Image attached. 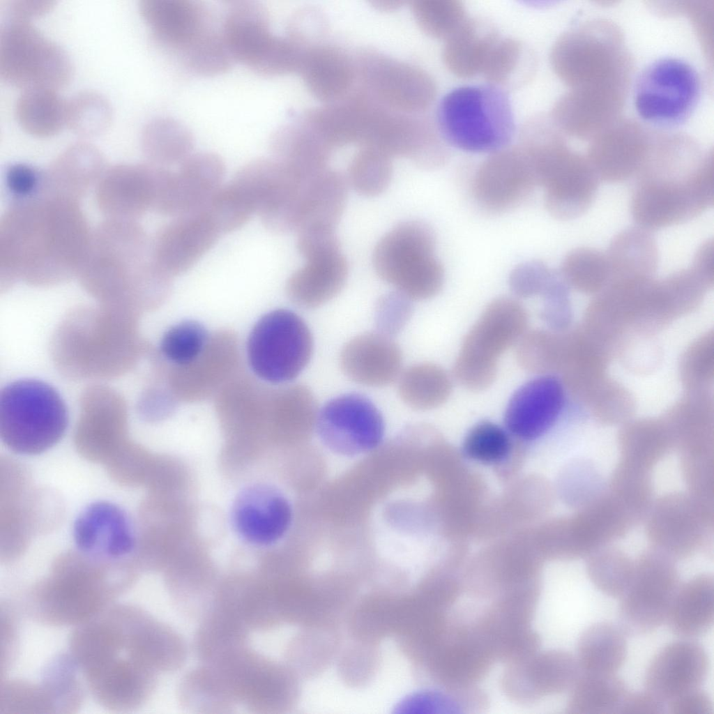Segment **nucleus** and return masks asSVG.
Segmentation results:
<instances>
[{"instance_id":"obj_6","label":"nucleus","mask_w":714,"mask_h":714,"mask_svg":"<svg viewBox=\"0 0 714 714\" xmlns=\"http://www.w3.org/2000/svg\"><path fill=\"white\" fill-rule=\"evenodd\" d=\"M436 127L448 144L472 153H489L508 146L515 130L509 98L492 84L456 88L441 100Z\"/></svg>"},{"instance_id":"obj_42","label":"nucleus","mask_w":714,"mask_h":714,"mask_svg":"<svg viewBox=\"0 0 714 714\" xmlns=\"http://www.w3.org/2000/svg\"><path fill=\"white\" fill-rule=\"evenodd\" d=\"M66 102L55 89L44 87L23 90L17 98L15 113L27 133L47 137L57 133L65 124Z\"/></svg>"},{"instance_id":"obj_27","label":"nucleus","mask_w":714,"mask_h":714,"mask_svg":"<svg viewBox=\"0 0 714 714\" xmlns=\"http://www.w3.org/2000/svg\"><path fill=\"white\" fill-rule=\"evenodd\" d=\"M301 254L306 263L287 280V295L301 308H317L341 291L347 278V263L339 243L312 247Z\"/></svg>"},{"instance_id":"obj_33","label":"nucleus","mask_w":714,"mask_h":714,"mask_svg":"<svg viewBox=\"0 0 714 714\" xmlns=\"http://www.w3.org/2000/svg\"><path fill=\"white\" fill-rule=\"evenodd\" d=\"M713 618L714 579L704 573L680 584L665 623L674 635L690 639L708 632Z\"/></svg>"},{"instance_id":"obj_15","label":"nucleus","mask_w":714,"mask_h":714,"mask_svg":"<svg viewBox=\"0 0 714 714\" xmlns=\"http://www.w3.org/2000/svg\"><path fill=\"white\" fill-rule=\"evenodd\" d=\"M680 586L676 561L651 547L634 560L632 579L620 598L618 619L625 634L644 635L666 622Z\"/></svg>"},{"instance_id":"obj_1","label":"nucleus","mask_w":714,"mask_h":714,"mask_svg":"<svg viewBox=\"0 0 714 714\" xmlns=\"http://www.w3.org/2000/svg\"><path fill=\"white\" fill-rule=\"evenodd\" d=\"M153 627L139 608L113 604L70 635V655L104 708L130 711L146 699L152 685Z\"/></svg>"},{"instance_id":"obj_3","label":"nucleus","mask_w":714,"mask_h":714,"mask_svg":"<svg viewBox=\"0 0 714 714\" xmlns=\"http://www.w3.org/2000/svg\"><path fill=\"white\" fill-rule=\"evenodd\" d=\"M661 146L647 151L635 175L630 209L635 222L655 230L690 220L714 202L713 156L692 149Z\"/></svg>"},{"instance_id":"obj_20","label":"nucleus","mask_w":714,"mask_h":714,"mask_svg":"<svg viewBox=\"0 0 714 714\" xmlns=\"http://www.w3.org/2000/svg\"><path fill=\"white\" fill-rule=\"evenodd\" d=\"M241 372L236 335L223 330L210 335L194 360L182 366H169L166 381L178 402H197L214 397Z\"/></svg>"},{"instance_id":"obj_48","label":"nucleus","mask_w":714,"mask_h":714,"mask_svg":"<svg viewBox=\"0 0 714 714\" xmlns=\"http://www.w3.org/2000/svg\"><path fill=\"white\" fill-rule=\"evenodd\" d=\"M560 273L567 284L587 292L598 290L610 280L605 253L589 248L570 251L562 262Z\"/></svg>"},{"instance_id":"obj_4","label":"nucleus","mask_w":714,"mask_h":714,"mask_svg":"<svg viewBox=\"0 0 714 714\" xmlns=\"http://www.w3.org/2000/svg\"><path fill=\"white\" fill-rule=\"evenodd\" d=\"M123 563L82 559L59 561L26 593L27 614L41 624L77 626L93 618L134 584Z\"/></svg>"},{"instance_id":"obj_58","label":"nucleus","mask_w":714,"mask_h":714,"mask_svg":"<svg viewBox=\"0 0 714 714\" xmlns=\"http://www.w3.org/2000/svg\"><path fill=\"white\" fill-rule=\"evenodd\" d=\"M5 181L10 203L36 199L41 190L43 170L26 164H13L6 171Z\"/></svg>"},{"instance_id":"obj_17","label":"nucleus","mask_w":714,"mask_h":714,"mask_svg":"<svg viewBox=\"0 0 714 714\" xmlns=\"http://www.w3.org/2000/svg\"><path fill=\"white\" fill-rule=\"evenodd\" d=\"M538 186L545 191V205L553 217L577 218L591 207L600 179L589 161L570 151L564 143L545 150L536 164Z\"/></svg>"},{"instance_id":"obj_50","label":"nucleus","mask_w":714,"mask_h":714,"mask_svg":"<svg viewBox=\"0 0 714 714\" xmlns=\"http://www.w3.org/2000/svg\"><path fill=\"white\" fill-rule=\"evenodd\" d=\"M411 7L418 26L434 38L446 40L467 19L457 0H416Z\"/></svg>"},{"instance_id":"obj_62","label":"nucleus","mask_w":714,"mask_h":714,"mask_svg":"<svg viewBox=\"0 0 714 714\" xmlns=\"http://www.w3.org/2000/svg\"><path fill=\"white\" fill-rule=\"evenodd\" d=\"M401 2L396 1H377L374 2V6L382 10H393L400 6Z\"/></svg>"},{"instance_id":"obj_44","label":"nucleus","mask_w":714,"mask_h":714,"mask_svg":"<svg viewBox=\"0 0 714 714\" xmlns=\"http://www.w3.org/2000/svg\"><path fill=\"white\" fill-rule=\"evenodd\" d=\"M606 489L637 524L642 522L653 499L652 471L618 459Z\"/></svg>"},{"instance_id":"obj_28","label":"nucleus","mask_w":714,"mask_h":714,"mask_svg":"<svg viewBox=\"0 0 714 714\" xmlns=\"http://www.w3.org/2000/svg\"><path fill=\"white\" fill-rule=\"evenodd\" d=\"M292 510L287 499L268 485H255L237 497L232 521L238 534L248 542L267 545L275 543L287 532Z\"/></svg>"},{"instance_id":"obj_49","label":"nucleus","mask_w":714,"mask_h":714,"mask_svg":"<svg viewBox=\"0 0 714 714\" xmlns=\"http://www.w3.org/2000/svg\"><path fill=\"white\" fill-rule=\"evenodd\" d=\"M390 157L369 147H361L349 168V180L359 194L373 197L383 192L392 176Z\"/></svg>"},{"instance_id":"obj_21","label":"nucleus","mask_w":714,"mask_h":714,"mask_svg":"<svg viewBox=\"0 0 714 714\" xmlns=\"http://www.w3.org/2000/svg\"><path fill=\"white\" fill-rule=\"evenodd\" d=\"M538 186L534 169L519 146L506 147L490 155L476 170L472 192L478 205L490 213L516 208Z\"/></svg>"},{"instance_id":"obj_41","label":"nucleus","mask_w":714,"mask_h":714,"mask_svg":"<svg viewBox=\"0 0 714 714\" xmlns=\"http://www.w3.org/2000/svg\"><path fill=\"white\" fill-rule=\"evenodd\" d=\"M619 460L652 471L673 449L667 426L643 421L624 427L618 437Z\"/></svg>"},{"instance_id":"obj_35","label":"nucleus","mask_w":714,"mask_h":714,"mask_svg":"<svg viewBox=\"0 0 714 714\" xmlns=\"http://www.w3.org/2000/svg\"><path fill=\"white\" fill-rule=\"evenodd\" d=\"M499 35L489 24L467 18L445 40L443 60L451 73L461 78L480 74L487 56Z\"/></svg>"},{"instance_id":"obj_19","label":"nucleus","mask_w":714,"mask_h":714,"mask_svg":"<svg viewBox=\"0 0 714 714\" xmlns=\"http://www.w3.org/2000/svg\"><path fill=\"white\" fill-rule=\"evenodd\" d=\"M358 68L368 96L386 109L419 114L435 99L434 80L417 66L367 52L360 55Z\"/></svg>"},{"instance_id":"obj_57","label":"nucleus","mask_w":714,"mask_h":714,"mask_svg":"<svg viewBox=\"0 0 714 714\" xmlns=\"http://www.w3.org/2000/svg\"><path fill=\"white\" fill-rule=\"evenodd\" d=\"M570 478L568 501L577 510L593 501L606 488L595 466L586 459L578 460L572 465Z\"/></svg>"},{"instance_id":"obj_30","label":"nucleus","mask_w":714,"mask_h":714,"mask_svg":"<svg viewBox=\"0 0 714 714\" xmlns=\"http://www.w3.org/2000/svg\"><path fill=\"white\" fill-rule=\"evenodd\" d=\"M340 365L353 381L371 387L386 386L402 372V354L392 337L377 332L358 335L343 347Z\"/></svg>"},{"instance_id":"obj_10","label":"nucleus","mask_w":714,"mask_h":714,"mask_svg":"<svg viewBox=\"0 0 714 714\" xmlns=\"http://www.w3.org/2000/svg\"><path fill=\"white\" fill-rule=\"evenodd\" d=\"M702 93L701 77L687 61L662 56L644 66L632 89L638 117L661 130L681 127L692 117Z\"/></svg>"},{"instance_id":"obj_16","label":"nucleus","mask_w":714,"mask_h":714,"mask_svg":"<svg viewBox=\"0 0 714 714\" xmlns=\"http://www.w3.org/2000/svg\"><path fill=\"white\" fill-rule=\"evenodd\" d=\"M651 547L673 560L688 559L708 542L713 530L714 506L688 492H673L653 499L642 522Z\"/></svg>"},{"instance_id":"obj_60","label":"nucleus","mask_w":714,"mask_h":714,"mask_svg":"<svg viewBox=\"0 0 714 714\" xmlns=\"http://www.w3.org/2000/svg\"><path fill=\"white\" fill-rule=\"evenodd\" d=\"M664 704L647 692H628L617 714H662Z\"/></svg>"},{"instance_id":"obj_53","label":"nucleus","mask_w":714,"mask_h":714,"mask_svg":"<svg viewBox=\"0 0 714 714\" xmlns=\"http://www.w3.org/2000/svg\"><path fill=\"white\" fill-rule=\"evenodd\" d=\"M510 440L500 426L483 421L476 425L467 434L464 443L465 453L482 463H496L508 454Z\"/></svg>"},{"instance_id":"obj_13","label":"nucleus","mask_w":714,"mask_h":714,"mask_svg":"<svg viewBox=\"0 0 714 714\" xmlns=\"http://www.w3.org/2000/svg\"><path fill=\"white\" fill-rule=\"evenodd\" d=\"M73 68L65 51L28 20L10 18L0 29V77L23 90L56 89L70 80Z\"/></svg>"},{"instance_id":"obj_38","label":"nucleus","mask_w":714,"mask_h":714,"mask_svg":"<svg viewBox=\"0 0 714 714\" xmlns=\"http://www.w3.org/2000/svg\"><path fill=\"white\" fill-rule=\"evenodd\" d=\"M346 199L347 185L341 174L327 168L314 176L303 191L298 231L317 225L335 228Z\"/></svg>"},{"instance_id":"obj_52","label":"nucleus","mask_w":714,"mask_h":714,"mask_svg":"<svg viewBox=\"0 0 714 714\" xmlns=\"http://www.w3.org/2000/svg\"><path fill=\"white\" fill-rule=\"evenodd\" d=\"M525 50L519 40L499 36L487 56L480 74L489 84L500 88L515 83L517 75L525 67L528 56Z\"/></svg>"},{"instance_id":"obj_51","label":"nucleus","mask_w":714,"mask_h":714,"mask_svg":"<svg viewBox=\"0 0 714 714\" xmlns=\"http://www.w3.org/2000/svg\"><path fill=\"white\" fill-rule=\"evenodd\" d=\"M210 334L197 321H184L169 328L162 337L160 352L169 366H182L203 351Z\"/></svg>"},{"instance_id":"obj_59","label":"nucleus","mask_w":714,"mask_h":714,"mask_svg":"<svg viewBox=\"0 0 714 714\" xmlns=\"http://www.w3.org/2000/svg\"><path fill=\"white\" fill-rule=\"evenodd\" d=\"M670 714H713L709 695L700 688L685 692L667 702Z\"/></svg>"},{"instance_id":"obj_61","label":"nucleus","mask_w":714,"mask_h":714,"mask_svg":"<svg viewBox=\"0 0 714 714\" xmlns=\"http://www.w3.org/2000/svg\"><path fill=\"white\" fill-rule=\"evenodd\" d=\"M52 1L15 0L9 5L12 18L28 20L31 16L43 14L51 8Z\"/></svg>"},{"instance_id":"obj_14","label":"nucleus","mask_w":714,"mask_h":714,"mask_svg":"<svg viewBox=\"0 0 714 714\" xmlns=\"http://www.w3.org/2000/svg\"><path fill=\"white\" fill-rule=\"evenodd\" d=\"M139 12L154 38L189 68L223 41L222 23L195 0H142Z\"/></svg>"},{"instance_id":"obj_9","label":"nucleus","mask_w":714,"mask_h":714,"mask_svg":"<svg viewBox=\"0 0 714 714\" xmlns=\"http://www.w3.org/2000/svg\"><path fill=\"white\" fill-rule=\"evenodd\" d=\"M528 321L526 309L517 299L492 301L462 342L453 367L457 381L470 390L488 388L496 378L499 358L516 345Z\"/></svg>"},{"instance_id":"obj_45","label":"nucleus","mask_w":714,"mask_h":714,"mask_svg":"<svg viewBox=\"0 0 714 714\" xmlns=\"http://www.w3.org/2000/svg\"><path fill=\"white\" fill-rule=\"evenodd\" d=\"M565 350L563 339L554 331L526 330L515 345V357L525 371L549 375L562 367Z\"/></svg>"},{"instance_id":"obj_22","label":"nucleus","mask_w":714,"mask_h":714,"mask_svg":"<svg viewBox=\"0 0 714 714\" xmlns=\"http://www.w3.org/2000/svg\"><path fill=\"white\" fill-rule=\"evenodd\" d=\"M168 171L150 162L105 169L96 184L98 208L108 218L137 220L153 210Z\"/></svg>"},{"instance_id":"obj_46","label":"nucleus","mask_w":714,"mask_h":714,"mask_svg":"<svg viewBox=\"0 0 714 714\" xmlns=\"http://www.w3.org/2000/svg\"><path fill=\"white\" fill-rule=\"evenodd\" d=\"M634 560L612 545L599 548L586 558V572L592 584L607 596L620 598L632 577Z\"/></svg>"},{"instance_id":"obj_18","label":"nucleus","mask_w":714,"mask_h":714,"mask_svg":"<svg viewBox=\"0 0 714 714\" xmlns=\"http://www.w3.org/2000/svg\"><path fill=\"white\" fill-rule=\"evenodd\" d=\"M315 428L334 454L354 457L377 448L385 434L381 412L367 397L347 393L329 400L318 412Z\"/></svg>"},{"instance_id":"obj_39","label":"nucleus","mask_w":714,"mask_h":714,"mask_svg":"<svg viewBox=\"0 0 714 714\" xmlns=\"http://www.w3.org/2000/svg\"><path fill=\"white\" fill-rule=\"evenodd\" d=\"M628 692L616 674L581 672L570 688L566 705L570 714H617Z\"/></svg>"},{"instance_id":"obj_7","label":"nucleus","mask_w":714,"mask_h":714,"mask_svg":"<svg viewBox=\"0 0 714 714\" xmlns=\"http://www.w3.org/2000/svg\"><path fill=\"white\" fill-rule=\"evenodd\" d=\"M65 401L50 384L20 379L0 392V437L13 452L41 454L54 446L68 425Z\"/></svg>"},{"instance_id":"obj_54","label":"nucleus","mask_w":714,"mask_h":714,"mask_svg":"<svg viewBox=\"0 0 714 714\" xmlns=\"http://www.w3.org/2000/svg\"><path fill=\"white\" fill-rule=\"evenodd\" d=\"M680 466L687 492L714 506V454L681 456Z\"/></svg>"},{"instance_id":"obj_12","label":"nucleus","mask_w":714,"mask_h":714,"mask_svg":"<svg viewBox=\"0 0 714 714\" xmlns=\"http://www.w3.org/2000/svg\"><path fill=\"white\" fill-rule=\"evenodd\" d=\"M247 357L255 375L273 384L295 379L310 360L311 332L305 321L287 309L273 310L261 317L250 333Z\"/></svg>"},{"instance_id":"obj_23","label":"nucleus","mask_w":714,"mask_h":714,"mask_svg":"<svg viewBox=\"0 0 714 714\" xmlns=\"http://www.w3.org/2000/svg\"><path fill=\"white\" fill-rule=\"evenodd\" d=\"M73 538L82 555L107 563H123L135 546L127 513L105 501L91 503L80 512L74 522Z\"/></svg>"},{"instance_id":"obj_8","label":"nucleus","mask_w":714,"mask_h":714,"mask_svg":"<svg viewBox=\"0 0 714 714\" xmlns=\"http://www.w3.org/2000/svg\"><path fill=\"white\" fill-rule=\"evenodd\" d=\"M435 236L426 223L401 222L377 243L373 265L377 275L411 300H426L441 289L444 271L434 255Z\"/></svg>"},{"instance_id":"obj_24","label":"nucleus","mask_w":714,"mask_h":714,"mask_svg":"<svg viewBox=\"0 0 714 714\" xmlns=\"http://www.w3.org/2000/svg\"><path fill=\"white\" fill-rule=\"evenodd\" d=\"M220 232L204 209L176 217L151 242L154 262L171 277L190 269L213 247Z\"/></svg>"},{"instance_id":"obj_55","label":"nucleus","mask_w":714,"mask_h":714,"mask_svg":"<svg viewBox=\"0 0 714 714\" xmlns=\"http://www.w3.org/2000/svg\"><path fill=\"white\" fill-rule=\"evenodd\" d=\"M557 274L558 272L542 261H526L512 270L509 278V286L517 298H541Z\"/></svg>"},{"instance_id":"obj_37","label":"nucleus","mask_w":714,"mask_h":714,"mask_svg":"<svg viewBox=\"0 0 714 714\" xmlns=\"http://www.w3.org/2000/svg\"><path fill=\"white\" fill-rule=\"evenodd\" d=\"M577 651L581 672L616 674L627 657L625 633L610 623H594L581 633Z\"/></svg>"},{"instance_id":"obj_36","label":"nucleus","mask_w":714,"mask_h":714,"mask_svg":"<svg viewBox=\"0 0 714 714\" xmlns=\"http://www.w3.org/2000/svg\"><path fill=\"white\" fill-rule=\"evenodd\" d=\"M271 149L275 159L304 178L326 169L332 151L301 121L278 129Z\"/></svg>"},{"instance_id":"obj_56","label":"nucleus","mask_w":714,"mask_h":714,"mask_svg":"<svg viewBox=\"0 0 714 714\" xmlns=\"http://www.w3.org/2000/svg\"><path fill=\"white\" fill-rule=\"evenodd\" d=\"M413 312L411 300L398 291L384 294L374 307V322L377 331L388 336L399 333L409 321Z\"/></svg>"},{"instance_id":"obj_31","label":"nucleus","mask_w":714,"mask_h":714,"mask_svg":"<svg viewBox=\"0 0 714 714\" xmlns=\"http://www.w3.org/2000/svg\"><path fill=\"white\" fill-rule=\"evenodd\" d=\"M105 158L93 144L75 143L43 170L40 197H60L80 202L96 185L105 170Z\"/></svg>"},{"instance_id":"obj_5","label":"nucleus","mask_w":714,"mask_h":714,"mask_svg":"<svg viewBox=\"0 0 714 714\" xmlns=\"http://www.w3.org/2000/svg\"><path fill=\"white\" fill-rule=\"evenodd\" d=\"M152 267L151 243L137 220L107 218L92 231L77 275L95 294L135 296Z\"/></svg>"},{"instance_id":"obj_40","label":"nucleus","mask_w":714,"mask_h":714,"mask_svg":"<svg viewBox=\"0 0 714 714\" xmlns=\"http://www.w3.org/2000/svg\"><path fill=\"white\" fill-rule=\"evenodd\" d=\"M397 379L401 400L416 410H429L441 406L452 392L450 377L441 366L432 363L412 365L401 372Z\"/></svg>"},{"instance_id":"obj_29","label":"nucleus","mask_w":714,"mask_h":714,"mask_svg":"<svg viewBox=\"0 0 714 714\" xmlns=\"http://www.w3.org/2000/svg\"><path fill=\"white\" fill-rule=\"evenodd\" d=\"M565 393L563 383L552 374L526 382L513 394L507 406L504 419L508 430L523 439L540 436L560 416Z\"/></svg>"},{"instance_id":"obj_32","label":"nucleus","mask_w":714,"mask_h":714,"mask_svg":"<svg viewBox=\"0 0 714 714\" xmlns=\"http://www.w3.org/2000/svg\"><path fill=\"white\" fill-rule=\"evenodd\" d=\"M298 72L314 96L333 103L350 94L357 70L341 50L319 45L304 47Z\"/></svg>"},{"instance_id":"obj_47","label":"nucleus","mask_w":714,"mask_h":714,"mask_svg":"<svg viewBox=\"0 0 714 714\" xmlns=\"http://www.w3.org/2000/svg\"><path fill=\"white\" fill-rule=\"evenodd\" d=\"M112 111L107 100L98 92L84 91L66 102L65 124L76 135L94 137L110 125Z\"/></svg>"},{"instance_id":"obj_25","label":"nucleus","mask_w":714,"mask_h":714,"mask_svg":"<svg viewBox=\"0 0 714 714\" xmlns=\"http://www.w3.org/2000/svg\"><path fill=\"white\" fill-rule=\"evenodd\" d=\"M225 172V163L218 155H190L177 172H171L154 211L178 217L202 210L222 186Z\"/></svg>"},{"instance_id":"obj_11","label":"nucleus","mask_w":714,"mask_h":714,"mask_svg":"<svg viewBox=\"0 0 714 714\" xmlns=\"http://www.w3.org/2000/svg\"><path fill=\"white\" fill-rule=\"evenodd\" d=\"M225 42L234 60L264 75L297 72L302 47L271 30L268 10L252 1L228 5L222 20Z\"/></svg>"},{"instance_id":"obj_43","label":"nucleus","mask_w":714,"mask_h":714,"mask_svg":"<svg viewBox=\"0 0 714 714\" xmlns=\"http://www.w3.org/2000/svg\"><path fill=\"white\" fill-rule=\"evenodd\" d=\"M141 145L150 163L166 167L181 164L192 155L194 138L181 122L172 118H159L144 128Z\"/></svg>"},{"instance_id":"obj_2","label":"nucleus","mask_w":714,"mask_h":714,"mask_svg":"<svg viewBox=\"0 0 714 714\" xmlns=\"http://www.w3.org/2000/svg\"><path fill=\"white\" fill-rule=\"evenodd\" d=\"M92 231L80 202L42 197L13 202L0 220V276L51 284L77 275Z\"/></svg>"},{"instance_id":"obj_26","label":"nucleus","mask_w":714,"mask_h":714,"mask_svg":"<svg viewBox=\"0 0 714 714\" xmlns=\"http://www.w3.org/2000/svg\"><path fill=\"white\" fill-rule=\"evenodd\" d=\"M708 666V655L699 644L687 639L669 643L649 662L644 674V689L667 703L700 688Z\"/></svg>"},{"instance_id":"obj_34","label":"nucleus","mask_w":714,"mask_h":714,"mask_svg":"<svg viewBox=\"0 0 714 714\" xmlns=\"http://www.w3.org/2000/svg\"><path fill=\"white\" fill-rule=\"evenodd\" d=\"M605 255L612 283L651 278L658 266L656 241L649 231L641 227L616 235Z\"/></svg>"}]
</instances>
